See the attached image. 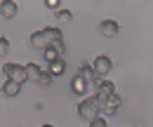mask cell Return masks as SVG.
Here are the masks:
<instances>
[{
	"instance_id": "obj_1",
	"label": "cell",
	"mask_w": 153,
	"mask_h": 127,
	"mask_svg": "<svg viewBox=\"0 0 153 127\" xmlns=\"http://www.w3.org/2000/svg\"><path fill=\"white\" fill-rule=\"evenodd\" d=\"M99 113H101V101H99L97 97H87V99H82L80 106H78V115L85 118V120H90V123L99 118Z\"/></svg>"
},
{
	"instance_id": "obj_2",
	"label": "cell",
	"mask_w": 153,
	"mask_h": 127,
	"mask_svg": "<svg viewBox=\"0 0 153 127\" xmlns=\"http://www.w3.org/2000/svg\"><path fill=\"white\" fill-rule=\"evenodd\" d=\"M2 73H5V80H12V82H17V85H24V82L28 80L26 66H21V64H5V66H2Z\"/></svg>"
},
{
	"instance_id": "obj_3",
	"label": "cell",
	"mask_w": 153,
	"mask_h": 127,
	"mask_svg": "<svg viewBox=\"0 0 153 127\" xmlns=\"http://www.w3.org/2000/svg\"><path fill=\"white\" fill-rule=\"evenodd\" d=\"M113 94H115V85L111 82V80H101V82L97 85V94H94V97L101 101V104H104V101H108Z\"/></svg>"
},
{
	"instance_id": "obj_4",
	"label": "cell",
	"mask_w": 153,
	"mask_h": 127,
	"mask_svg": "<svg viewBox=\"0 0 153 127\" xmlns=\"http://www.w3.org/2000/svg\"><path fill=\"white\" fill-rule=\"evenodd\" d=\"M92 66H94L97 75H99V78H104L106 73H108L111 68H113V61H111V59H108L106 54H99V56L94 59V61H92Z\"/></svg>"
},
{
	"instance_id": "obj_5",
	"label": "cell",
	"mask_w": 153,
	"mask_h": 127,
	"mask_svg": "<svg viewBox=\"0 0 153 127\" xmlns=\"http://www.w3.org/2000/svg\"><path fill=\"white\" fill-rule=\"evenodd\" d=\"M78 75H82V78H85L90 85H94V87L101 82V78L97 75V71H94V66H92V64H82V66L78 68Z\"/></svg>"
},
{
	"instance_id": "obj_6",
	"label": "cell",
	"mask_w": 153,
	"mask_h": 127,
	"mask_svg": "<svg viewBox=\"0 0 153 127\" xmlns=\"http://www.w3.org/2000/svg\"><path fill=\"white\" fill-rule=\"evenodd\" d=\"M28 42H31V47L42 50V52L50 47V40H47V36H45V31H33V33H31V38H28Z\"/></svg>"
},
{
	"instance_id": "obj_7",
	"label": "cell",
	"mask_w": 153,
	"mask_h": 127,
	"mask_svg": "<svg viewBox=\"0 0 153 127\" xmlns=\"http://www.w3.org/2000/svg\"><path fill=\"white\" fill-rule=\"evenodd\" d=\"M120 106H123V99H120L118 94H113L108 101H104V104H101V115H113Z\"/></svg>"
},
{
	"instance_id": "obj_8",
	"label": "cell",
	"mask_w": 153,
	"mask_h": 127,
	"mask_svg": "<svg viewBox=\"0 0 153 127\" xmlns=\"http://www.w3.org/2000/svg\"><path fill=\"white\" fill-rule=\"evenodd\" d=\"M99 31H101V36L113 38L115 33L120 31V26H118V21H113V19H106V21H101V24H99Z\"/></svg>"
},
{
	"instance_id": "obj_9",
	"label": "cell",
	"mask_w": 153,
	"mask_h": 127,
	"mask_svg": "<svg viewBox=\"0 0 153 127\" xmlns=\"http://www.w3.org/2000/svg\"><path fill=\"white\" fill-rule=\"evenodd\" d=\"M87 87H90V82H87L82 75H78V73H76V75H73V80H71V90L76 92V94H85Z\"/></svg>"
},
{
	"instance_id": "obj_10",
	"label": "cell",
	"mask_w": 153,
	"mask_h": 127,
	"mask_svg": "<svg viewBox=\"0 0 153 127\" xmlns=\"http://www.w3.org/2000/svg\"><path fill=\"white\" fill-rule=\"evenodd\" d=\"M45 31V36L50 40V45H57V42H64V33L59 31L57 26H47V28H42Z\"/></svg>"
},
{
	"instance_id": "obj_11",
	"label": "cell",
	"mask_w": 153,
	"mask_h": 127,
	"mask_svg": "<svg viewBox=\"0 0 153 127\" xmlns=\"http://www.w3.org/2000/svg\"><path fill=\"white\" fill-rule=\"evenodd\" d=\"M0 14L5 19H12L17 14V2H12V0H2V5H0Z\"/></svg>"
},
{
	"instance_id": "obj_12",
	"label": "cell",
	"mask_w": 153,
	"mask_h": 127,
	"mask_svg": "<svg viewBox=\"0 0 153 127\" xmlns=\"http://www.w3.org/2000/svg\"><path fill=\"white\" fill-rule=\"evenodd\" d=\"M21 92V85H17V82H12V80H5V85H2V90H0V94H5V97H17Z\"/></svg>"
},
{
	"instance_id": "obj_13",
	"label": "cell",
	"mask_w": 153,
	"mask_h": 127,
	"mask_svg": "<svg viewBox=\"0 0 153 127\" xmlns=\"http://www.w3.org/2000/svg\"><path fill=\"white\" fill-rule=\"evenodd\" d=\"M42 68H40L38 64H26V75H28V80H33V82H38L40 78H42Z\"/></svg>"
},
{
	"instance_id": "obj_14",
	"label": "cell",
	"mask_w": 153,
	"mask_h": 127,
	"mask_svg": "<svg viewBox=\"0 0 153 127\" xmlns=\"http://www.w3.org/2000/svg\"><path fill=\"white\" fill-rule=\"evenodd\" d=\"M47 73H50L52 78H54V75H64V73H66V64H64V59H59V61H54V64H50Z\"/></svg>"
},
{
	"instance_id": "obj_15",
	"label": "cell",
	"mask_w": 153,
	"mask_h": 127,
	"mask_svg": "<svg viewBox=\"0 0 153 127\" xmlns=\"http://www.w3.org/2000/svg\"><path fill=\"white\" fill-rule=\"evenodd\" d=\"M42 54H45V59H47L50 64H54V61H59V59H61V54H59V52L54 50V47H52V45H50V47H47Z\"/></svg>"
},
{
	"instance_id": "obj_16",
	"label": "cell",
	"mask_w": 153,
	"mask_h": 127,
	"mask_svg": "<svg viewBox=\"0 0 153 127\" xmlns=\"http://www.w3.org/2000/svg\"><path fill=\"white\" fill-rule=\"evenodd\" d=\"M54 17H57L59 24H68V21L73 19V14H71L68 10H59V12H54Z\"/></svg>"
},
{
	"instance_id": "obj_17",
	"label": "cell",
	"mask_w": 153,
	"mask_h": 127,
	"mask_svg": "<svg viewBox=\"0 0 153 127\" xmlns=\"http://www.w3.org/2000/svg\"><path fill=\"white\" fill-rule=\"evenodd\" d=\"M38 85H40V87H50V85H52V75L45 71V73H42V78L38 80Z\"/></svg>"
},
{
	"instance_id": "obj_18",
	"label": "cell",
	"mask_w": 153,
	"mask_h": 127,
	"mask_svg": "<svg viewBox=\"0 0 153 127\" xmlns=\"http://www.w3.org/2000/svg\"><path fill=\"white\" fill-rule=\"evenodd\" d=\"M10 52V40L7 38H0V56H5Z\"/></svg>"
},
{
	"instance_id": "obj_19",
	"label": "cell",
	"mask_w": 153,
	"mask_h": 127,
	"mask_svg": "<svg viewBox=\"0 0 153 127\" xmlns=\"http://www.w3.org/2000/svg\"><path fill=\"white\" fill-rule=\"evenodd\" d=\"M90 127H106V120H104V118H97V120L90 123Z\"/></svg>"
},
{
	"instance_id": "obj_20",
	"label": "cell",
	"mask_w": 153,
	"mask_h": 127,
	"mask_svg": "<svg viewBox=\"0 0 153 127\" xmlns=\"http://www.w3.org/2000/svg\"><path fill=\"white\" fill-rule=\"evenodd\" d=\"M45 5H47L50 10H57V12H59V10H61V7H59V2H57V0H47Z\"/></svg>"
},
{
	"instance_id": "obj_21",
	"label": "cell",
	"mask_w": 153,
	"mask_h": 127,
	"mask_svg": "<svg viewBox=\"0 0 153 127\" xmlns=\"http://www.w3.org/2000/svg\"><path fill=\"white\" fill-rule=\"evenodd\" d=\"M52 47L57 50L59 54H64V52H66V45H64V42H57V45H52Z\"/></svg>"
},
{
	"instance_id": "obj_22",
	"label": "cell",
	"mask_w": 153,
	"mask_h": 127,
	"mask_svg": "<svg viewBox=\"0 0 153 127\" xmlns=\"http://www.w3.org/2000/svg\"><path fill=\"white\" fill-rule=\"evenodd\" d=\"M42 127H54V125H42Z\"/></svg>"
},
{
	"instance_id": "obj_23",
	"label": "cell",
	"mask_w": 153,
	"mask_h": 127,
	"mask_svg": "<svg viewBox=\"0 0 153 127\" xmlns=\"http://www.w3.org/2000/svg\"><path fill=\"white\" fill-rule=\"evenodd\" d=\"M0 5H2V0H0Z\"/></svg>"
}]
</instances>
